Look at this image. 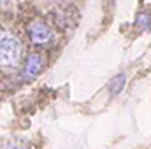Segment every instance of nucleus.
Segmentation results:
<instances>
[{
	"label": "nucleus",
	"instance_id": "f257e3e1",
	"mask_svg": "<svg viewBox=\"0 0 151 149\" xmlns=\"http://www.w3.org/2000/svg\"><path fill=\"white\" fill-rule=\"evenodd\" d=\"M21 60V44L7 30H0V69H16Z\"/></svg>",
	"mask_w": 151,
	"mask_h": 149
},
{
	"label": "nucleus",
	"instance_id": "f03ea898",
	"mask_svg": "<svg viewBox=\"0 0 151 149\" xmlns=\"http://www.w3.org/2000/svg\"><path fill=\"white\" fill-rule=\"evenodd\" d=\"M28 34H30V39H32V42L34 44H49L51 40H53V32L49 30V27H46L44 23H32L30 25V30H28Z\"/></svg>",
	"mask_w": 151,
	"mask_h": 149
},
{
	"label": "nucleus",
	"instance_id": "7ed1b4c3",
	"mask_svg": "<svg viewBox=\"0 0 151 149\" xmlns=\"http://www.w3.org/2000/svg\"><path fill=\"white\" fill-rule=\"evenodd\" d=\"M42 65H44V58L40 53H34L28 56V62H27V67L23 70V77L25 79H34L37 77L39 72L42 70Z\"/></svg>",
	"mask_w": 151,
	"mask_h": 149
},
{
	"label": "nucleus",
	"instance_id": "20e7f679",
	"mask_svg": "<svg viewBox=\"0 0 151 149\" xmlns=\"http://www.w3.org/2000/svg\"><path fill=\"white\" fill-rule=\"evenodd\" d=\"M125 82H127V77L125 74H119L116 75L113 81H111V86H109V90H111V95H118L123 88H125Z\"/></svg>",
	"mask_w": 151,
	"mask_h": 149
},
{
	"label": "nucleus",
	"instance_id": "39448f33",
	"mask_svg": "<svg viewBox=\"0 0 151 149\" xmlns=\"http://www.w3.org/2000/svg\"><path fill=\"white\" fill-rule=\"evenodd\" d=\"M137 27L139 28H150V12H141L137 16Z\"/></svg>",
	"mask_w": 151,
	"mask_h": 149
},
{
	"label": "nucleus",
	"instance_id": "423d86ee",
	"mask_svg": "<svg viewBox=\"0 0 151 149\" xmlns=\"http://www.w3.org/2000/svg\"><path fill=\"white\" fill-rule=\"evenodd\" d=\"M2 149H28V144H27V142H21V140H14L12 146L2 144Z\"/></svg>",
	"mask_w": 151,
	"mask_h": 149
}]
</instances>
